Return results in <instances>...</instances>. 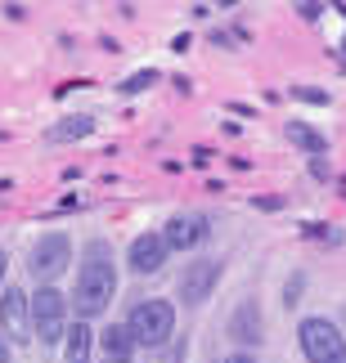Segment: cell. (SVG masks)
<instances>
[{
	"mask_svg": "<svg viewBox=\"0 0 346 363\" xmlns=\"http://www.w3.org/2000/svg\"><path fill=\"white\" fill-rule=\"evenodd\" d=\"M293 94H301V99H310V104H324L328 94H320V90H301V86H293Z\"/></svg>",
	"mask_w": 346,
	"mask_h": 363,
	"instance_id": "cell-16",
	"label": "cell"
},
{
	"mask_svg": "<svg viewBox=\"0 0 346 363\" xmlns=\"http://www.w3.org/2000/svg\"><path fill=\"white\" fill-rule=\"evenodd\" d=\"M288 139H293L306 157H324L328 152V135H320L310 121H288Z\"/></svg>",
	"mask_w": 346,
	"mask_h": 363,
	"instance_id": "cell-12",
	"label": "cell"
},
{
	"mask_svg": "<svg viewBox=\"0 0 346 363\" xmlns=\"http://www.w3.org/2000/svg\"><path fill=\"white\" fill-rule=\"evenodd\" d=\"M337 9H342V13H346V5H337Z\"/></svg>",
	"mask_w": 346,
	"mask_h": 363,
	"instance_id": "cell-22",
	"label": "cell"
},
{
	"mask_svg": "<svg viewBox=\"0 0 346 363\" xmlns=\"http://www.w3.org/2000/svg\"><path fill=\"white\" fill-rule=\"evenodd\" d=\"M297 13H301V18H320L324 5H297Z\"/></svg>",
	"mask_w": 346,
	"mask_h": 363,
	"instance_id": "cell-17",
	"label": "cell"
},
{
	"mask_svg": "<svg viewBox=\"0 0 346 363\" xmlns=\"http://www.w3.org/2000/svg\"><path fill=\"white\" fill-rule=\"evenodd\" d=\"M342 59H346V40H342Z\"/></svg>",
	"mask_w": 346,
	"mask_h": 363,
	"instance_id": "cell-21",
	"label": "cell"
},
{
	"mask_svg": "<svg viewBox=\"0 0 346 363\" xmlns=\"http://www.w3.org/2000/svg\"><path fill=\"white\" fill-rule=\"evenodd\" d=\"M90 130H94V117H67L59 125H50L45 139H50V144H67V139H86Z\"/></svg>",
	"mask_w": 346,
	"mask_h": 363,
	"instance_id": "cell-14",
	"label": "cell"
},
{
	"mask_svg": "<svg viewBox=\"0 0 346 363\" xmlns=\"http://www.w3.org/2000/svg\"><path fill=\"white\" fill-rule=\"evenodd\" d=\"M117 296V264H113V247H108L104 238L86 242V251H81V269H77V314L81 318H99L108 305H113Z\"/></svg>",
	"mask_w": 346,
	"mask_h": 363,
	"instance_id": "cell-1",
	"label": "cell"
},
{
	"mask_svg": "<svg viewBox=\"0 0 346 363\" xmlns=\"http://www.w3.org/2000/svg\"><path fill=\"white\" fill-rule=\"evenodd\" d=\"M225 363H256V359H252V354H229Z\"/></svg>",
	"mask_w": 346,
	"mask_h": 363,
	"instance_id": "cell-20",
	"label": "cell"
},
{
	"mask_svg": "<svg viewBox=\"0 0 346 363\" xmlns=\"http://www.w3.org/2000/svg\"><path fill=\"white\" fill-rule=\"evenodd\" d=\"M148 86H158V72H153V67H144V72H135V77H126V81H121V94H140V90H148Z\"/></svg>",
	"mask_w": 346,
	"mask_h": 363,
	"instance_id": "cell-15",
	"label": "cell"
},
{
	"mask_svg": "<svg viewBox=\"0 0 346 363\" xmlns=\"http://www.w3.org/2000/svg\"><path fill=\"white\" fill-rule=\"evenodd\" d=\"M297 345L306 354V363H346V337L328 318H301Z\"/></svg>",
	"mask_w": 346,
	"mask_h": 363,
	"instance_id": "cell-3",
	"label": "cell"
},
{
	"mask_svg": "<svg viewBox=\"0 0 346 363\" xmlns=\"http://www.w3.org/2000/svg\"><path fill=\"white\" fill-rule=\"evenodd\" d=\"M167 238L162 233H140V238L131 242V251H126V260H131V269L135 274H158L162 264H167Z\"/></svg>",
	"mask_w": 346,
	"mask_h": 363,
	"instance_id": "cell-9",
	"label": "cell"
},
{
	"mask_svg": "<svg viewBox=\"0 0 346 363\" xmlns=\"http://www.w3.org/2000/svg\"><path fill=\"white\" fill-rule=\"evenodd\" d=\"M0 332L9 337V345H27L32 337V296H23L18 287H5V301H0Z\"/></svg>",
	"mask_w": 346,
	"mask_h": 363,
	"instance_id": "cell-6",
	"label": "cell"
},
{
	"mask_svg": "<svg viewBox=\"0 0 346 363\" xmlns=\"http://www.w3.org/2000/svg\"><path fill=\"white\" fill-rule=\"evenodd\" d=\"M126 328H131V337L140 341V345H162V341L175 332V310H171V301H158V296L140 301V305L131 310Z\"/></svg>",
	"mask_w": 346,
	"mask_h": 363,
	"instance_id": "cell-4",
	"label": "cell"
},
{
	"mask_svg": "<svg viewBox=\"0 0 346 363\" xmlns=\"http://www.w3.org/2000/svg\"><path fill=\"white\" fill-rule=\"evenodd\" d=\"M32 337L40 345L67 341V296L59 287H40L32 296Z\"/></svg>",
	"mask_w": 346,
	"mask_h": 363,
	"instance_id": "cell-2",
	"label": "cell"
},
{
	"mask_svg": "<svg viewBox=\"0 0 346 363\" xmlns=\"http://www.w3.org/2000/svg\"><path fill=\"white\" fill-rule=\"evenodd\" d=\"M5 269H9V256H5V247H0V287H5Z\"/></svg>",
	"mask_w": 346,
	"mask_h": 363,
	"instance_id": "cell-18",
	"label": "cell"
},
{
	"mask_svg": "<svg viewBox=\"0 0 346 363\" xmlns=\"http://www.w3.org/2000/svg\"><path fill=\"white\" fill-rule=\"evenodd\" d=\"M229 337L243 341V345H252V341L261 337V310H256V301H243L239 310H234V318H229Z\"/></svg>",
	"mask_w": 346,
	"mask_h": 363,
	"instance_id": "cell-10",
	"label": "cell"
},
{
	"mask_svg": "<svg viewBox=\"0 0 346 363\" xmlns=\"http://www.w3.org/2000/svg\"><path fill=\"white\" fill-rule=\"evenodd\" d=\"M220 283V260H193L185 264V278H180V301L185 305H202Z\"/></svg>",
	"mask_w": 346,
	"mask_h": 363,
	"instance_id": "cell-7",
	"label": "cell"
},
{
	"mask_svg": "<svg viewBox=\"0 0 346 363\" xmlns=\"http://www.w3.org/2000/svg\"><path fill=\"white\" fill-rule=\"evenodd\" d=\"M104 363H113V359H104Z\"/></svg>",
	"mask_w": 346,
	"mask_h": 363,
	"instance_id": "cell-23",
	"label": "cell"
},
{
	"mask_svg": "<svg viewBox=\"0 0 346 363\" xmlns=\"http://www.w3.org/2000/svg\"><path fill=\"white\" fill-rule=\"evenodd\" d=\"M207 216H198V211H180V216H171L167 220V229H162V238H167V247L171 251H193L202 238H207Z\"/></svg>",
	"mask_w": 346,
	"mask_h": 363,
	"instance_id": "cell-8",
	"label": "cell"
},
{
	"mask_svg": "<svg viewBox=\"0 0 346 363\" xmlns=\"http://www.w3.org/2000/svg\"><path fill=\"white\" fill-rule=\"evenodd\" d=\"M0 363H9V341H5V332H0Z\"/></svg>",
	"mask_w": 346,
	"mask_h": 363,
	"instance_id": "cell-19",
	"label": "cell"
},
{
	"mask_svg": "<svg viewBox=\"0 0 346 363\" xmlns=\"http://www.w3.org/2000/svg\"><path fill=\"white\" fill-rule=\"evenodd\" d=\"M90 350H94V332H90V323H77L72 332H67L63 359L67 363H90Z\"/></svg>",
	"mask_w": 346,
	"mask_h": 363,
	"instance_id": "cell-13",
	"label": "cell"
},
{
	"mask_svg": "<svg viewBox=\"0 0 346 363\" xmlns=\"http://www.w3.org/2000/svg\"><path fill=\"white\" fill-rule=\"evenodd\" d=\"M99 345H104V359H113V363H126L135 350H140V341L131 337V328H117V323L99 337Z\"/></svg>",
	"mask_w": 346,
	"mask_h": 363,
	"instance_id": "cell-11",
	"label": "cell"
},
{
	"mask_svg": "<svg viewBox=\"0 0 346 363\" xmlns=\"http://www.w3.org/2000/svg\"><path fill=\"white\" fill-rule=\"evenodd\" d=\"M67 264H72V242H67V233H40L36 247H32V274H36V283L50 287Z\"/></svg>",
	"mask_w": 346,
	"mask_h": 363,
	"instance_id": "cell-5",
	"label": "cell"
}]
</instances>
